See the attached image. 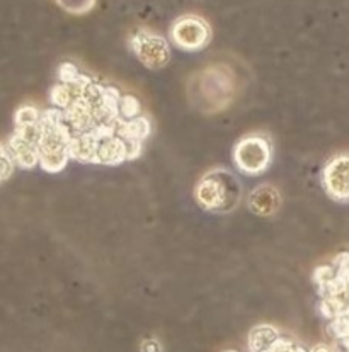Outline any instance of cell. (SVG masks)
<instances>
[{
  "instance_id": "obj_11",
  "label": "cell",
  "mask_w": 349,
  "mask_h": 352,
  "mask_svg": "<svg viewBox=\"0 0 349 352\" xmlns=\"http://www.w3.org/2000/svg\"><path fill=\"white\" fill-rule=\"evenodd\" d=\"M14 165L16 164H14L7 146H3L0 143V181H6V179H9L12 175Z\"/></svg>"
},
{
  "instance_id": "obj_8",
  "label": "cell",
  "mask_w": 349,
  "mask_h": 352,
  "mask_svg": "<svg viewBox=\"0 0 349 352\" xmlns=\"http://www.w3.org/2000/svg\"><path fill=\"white\" fill-rule=\"evenodd\" d=\"M278 329L271 325H257L249 333V349L251 352H268L279 339Z\"/></svg>"
},
{
  "instance_id": "obj_9",
  "label": "cell",
  "mask_w": 349,
  "mask_h": 352,
  "mask_svg": "<svg viewBox=\"0 0 349 352\" xmlns=\"http://www.w3.org/2000/svg\"><path fill=\"white\" fill-rule=\"evenodd\" d=\"M39 120H41V113L34 106H21L16 111V116H14L17 128L31 126V124L39 123Z\"/></svg>"
},
{
  "instance_id": "obj_6",
  "label": "cell",
  "mask_w": 349,
  "mask_h": 352,
  "mask_svg": "<svg viewBox=\"0 0 349 352\" xmlns=\"http://www.w3.org/2000/svg\"><path fill=\"white\" fill-rule=\"evenodd\" d=\"M7 150H9L14 164H17L19 167L34 168L36 165H39L38 146L32 145L30 142H26L24 138H21L17 133H14V135L9 138Z\"/></svg>"
},
{
  "instance_id": "obj_10",
  "label": "cell",
  "mask_w": 349,
  "mask_h": 352,
  "mask_svg": "<svg viewBox=\"0 0 349 352\" xmlns=\"http://www.w3.org/2000/svg\"><path fill=\"white\" fill-rule=\"evenodd\" d=\"M65 10L74 14H84L94 7L96 0H56Z\"/></svg>"
},
{
  "instance_id": "obj_12",
  "label": "cell",
  "mask_w": 349,
  "mask_h": 352,
  "mask_svg": "<svg viewBox=\"0 0 349 352\" xmlns=\"http://www.w3.org/2000/svg\"><path fill=\"white\" fill-rule=\"evenodd\" d=\"M142 352H162V346L156 339H149L142 344Z\"/></svg>"
},
{
  "instance_id": "obj_1",
  "label": "cell",
  "mask_w": 349,
  "mask_h": 352,
  "mask_svg": "<svg viewBox=\"0 0 349 352\" xmlns=\"http://www.w3.org/2000/svg\"><path fill=\"white\" fill-rule=\"evenodd\" d=\"M198 204L211 213H229L240 199V184L233 174L223 168L210 170L196 186Z\"/></svg>"
},
{
  "instance_id": "obj_3",
  "label": "cell",
  "mask_w": 349,
  "mask_h": 352,
  "mask_svg": "<svg viewBox=\"0 0 349 352\" xmlns=\"http://www.w3.org/2000/svg\"><path fill=\"white\" fill-rule=\"evenodd\" d=\"M171 38L178 48L184 52H198L204 48L211 38L210 26L198 16H184L174 23Z\"/></svg>"
},
{
  "instance_id": "obj_15",
  "label": "cell",
  "mask_w": 349,
  "mask_h": 352,
  "mask_svg": "<svg viewBox=\"0 0 349 352\" xmlns=\"http://www.w3.org/2000/svg\"><path fill=\"white\" fill-rule=\"evenodd\" d=\"M0 182H2V181H0Z\"/></svg>"
},
{
  "instance_id": "obj_2",
  "label": "cell",
  "mask_w": 349,
  "mask_h": 352,
  "mask_svg": "<svg viewBox=\"0 0 349 352\" xmlns=\"http://www.w3.org/2000/svg\"><path fill=\"white\" fill-rule=\"evenodd\" d=\"M237 168L247 175H259L271 164V146L262 136H246L233 148Z\"/></svg>"
},
{
  "instance_id": "obj_5",
  "label": "cell",
  "mask_w": 349,
  "mask_h": 352,
  "mask_svg": "<svg viewBox=\"0 0 349 352\" xmlns=\"http://www.w3.org/2000/svg\"><path fill=\"white\" fill-rule=\"evenodd\" d=\"M133 52L136 58L149 68L165 67L171 58V52L164 38L154 34V32L140 31L131 39Z\"/></svg>"
},
{
  "instance_id": "obj_4",
  "label": "cell",
  "mask_w": 349,
  "mask_h": 352,
  "mask_svg": "<svg viewBox=\"0 0 349 352\" xmlns=\"http://www.w3.org/2000/svg\"><path fill=\"white\" fill-rule=\"evenodd\" d=\"M322 182L330 199L349 203V153H341L327 162Z\"/></svg>"
},
{
  "instance_id": "obj_13",
  "label": "cell",
  "mask_w": 349,
  "mask_h": 352,
  "mask_svg": "<svg viewBox=\"0 0 349 352\" xmlns=\"http://www.w3.org/2000/svg\"><path fill=\"white\" fill-rule=\"evenodd\" d=\"M308 352H334V351L330 349V347H327V346H315L314 349L308 351Z\"/></svg>"
},
{
  "instance_id": "obj_14",
  "label": "cell",
  "mask_w": 349,
  "mask_h": 352,
  "mask_svg": "<svg viewBox=\"0 0 349 352\" xmlns=\"http://www.w3.org/2000/svg\"><path fill=\"white\" fill-rule=\"evenodd\" d=\"M226 352H237V351H226Z\"/></svg>"
},
{
  "instance_id": "obj_7",
  "label": "cell",
  "mask_w": 349,
  "mask_h": 352,
  "mask_svg": "<svg viewBox=\"0 0 349 352\" xmlns=\"http://www.w3.org/2000/svg\"><path fill=\"white\" fill-rule=\"evenodd\" d=\"M249 206L257 214H271L279 206V194L273 188H261L253 192Z\"/></svg>"
}]
</instances>
